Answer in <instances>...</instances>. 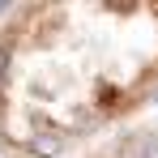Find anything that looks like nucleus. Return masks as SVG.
<instances>
[{
  "label": "nucleus",
  "instance_id": "obj_1",
  "mask_svg": "<svg viewBox=\"0 0 158 158\" xmlns=\"http://www.w3.org/2000/svg\"><path fill=\"white\" fill-rule=\"evenodd\" d=\"M158 81L154 4L34 9L0 43V137L52 150L132 107Z\"/></svg>",
  "mask_w": 158,
  "mask_h": 158
}]
</instances>
